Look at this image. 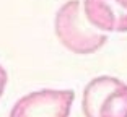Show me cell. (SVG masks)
Instances as JSON below:
<instances>
[{
  "mask_svg": "<svg viewBox=\"0 0 127 117\" xmlns=\"http://www.w3.org/2000/svg\"><path fill=\"white\" fill-rule=\"evenodd\" d=\"M54 29L60 44L80 55L98 52L108 41V34L96 29L86 20L80 0H70L59 8Z\"/></svg>",
  "mask_w": 127,
  "mask_h": 117,
  "instance_id": "obj_1",
  "label": "cell"
},
{
  "mask_svg": "<svg viewBox=\"0 0 127 117\" xmlns=\"http://www.w3.org/2000/svg\"><path fill=\"white\" fill-rule=\"evenodd\" d=\"M75 93L72 90H39L15 102L10 117H68Z\"/></svg>",
  "mask_w": 127,
  "mask_h": 117,
  "instance_id": "obj_2",
  "label": "cell"
},
{
  "mask_svg": "<svg viewBox=\"0 0 127 117\" xmlns=\"http://www.w3.org/2000/svg\"><path fill=\"white\" fill-rule=\"evenodd\" d=\"M83 13L103 33H127V10L116 0H85Z\"/></svg>",
  "mask_w": 127,
  "mask_h": 117,
  "instance_id": "obj_3",
  "label": "cell"
},
{
  "mask_svg": "<svg viewBox=\"0 0 127 117\" xmlns=\"http://www.w3.org/2000/svg\"><path fill=\"white\" fill-rule=\"evenodd\" d=\"M119 83H121L119 78L109 75H101L91 80L83 90V98H82V111L85 117H98L99 106L103 104L106 96Z\"/></svg>",
  "mask_w": 127,
  "mask_h": 117,
  "instance_id": "obj_4",
  "label": "cell"
},
{
  "mask_svg": "<svg viewBox=\"0 0 127 117\" xmlns=\"http://www.w3.org/2000/svg\"><path fill=\"white\" fill-rule=\"evenodd\" d=\"M98 117H127V85L121 81L99 106Z\"/></svg>",
  "mask_w": 127,
  "mask_h": 117,
  "instance_id": "obj_5",
  "label": "cell"
},
{
  "mask_svg": "<svg viewBox=\"0 0 127 117\" xmlns=\"http://www.w3.org/2000/svg\"><path fill=\"white\" fill-rule=\"evenodd\" d=\"M7 72H5V68L0 65V96L3 94V91H5V86H7Z\"/></svg>",
  "mask_w": 127,
  "mask_h": 117,
  "instance_id": "obj_6",
  "label": "cell"
},
{
  "mask_svg": "<svg viewBox=\"0 0 127 117\" xmlns=\"http://www.w3.org/2000/svg\"><path fill=\"white\" fill-rule=\"evenodd\" d=\"M116 2L121 5V7H124V8L127 10V0H116Z\"/></svg>",
  "mask_w": 127,
  "mask_h": 117,
  "instance_id": "obj_7",
  "label": "cell"
}]
</instances>
